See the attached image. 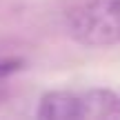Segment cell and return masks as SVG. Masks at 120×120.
I'll use <instances>...</instances> for the list:
<instances>
[{
    "label": "cell",
    "instance_id": "6da1fadb",
    "mask_svg": "<svg viewBox=\"0 0 120 120\" xmlns=\"http://www.w3.org/2000/svg\"><path fill=\"white\" fill-rule=\"evenodd\" d=\"M67 31L85 47L120 42V0H80L67 16Z\"/></svg>",
    "mask_w": 120,
    "mask_h": 120
},
{
    "label": "cell",
    "instance_id": "7a4b0ae2",
    "mask_svg": "<svg viewBox=\"0 0 120 120\" xmlns=\"http://www.w3.org/2000/svg\"><path fill=\"white\" fill-rule=\"evenodd\" d=\"M38 118L45 120H78L87 118V100L85 91H67L56 89L47 91L38 102Z\"/></svg>",
    "mask_w": 120,
    "mask_h": 120
},
{
    "label": "cell",
    "instance_id": "3957f363",
    "mask_svg": "<svg viewBox=\"0 0 120 120\" xmlns=\"http://www.w3.org/2000/svg\"><path fill=\"white\" fill-rule=\"evenodd\" d=\"M87 118H116L120 116V96L111 89H89L85 91Z\"/></svg>",
    "mask_w": 120,
    "mask_h": 120
},
{
    "label": "cell",
    "instance_id": "277c9868",
    "mask_svg": "<svg viewBox=\"0 0 120 120\" xmlns=\"http://www.w3.org/2000/svg\"><path fill=\"white\" fill-rule=\"evenodd\" d=\"M25 67L20 58H0V98H2V82L7 78H11L13 73H18Z\"/></svg>",
    "mask_w": 120,
    "mask_h": 120
}]
</instances>
